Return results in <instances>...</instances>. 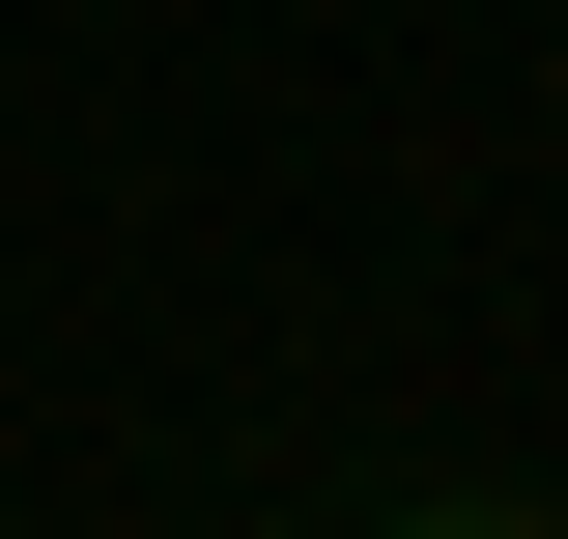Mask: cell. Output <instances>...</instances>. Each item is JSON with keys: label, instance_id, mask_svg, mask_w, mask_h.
<instances>
[{"label": "cell", "instance_id": "1", "mask_svg": "<svg viewBox=\"0 0 568 539\" xmlns=\"http://www.w3.org/2000/svg\"><path fill=\"white\" fill-rule=\"evenodd\" d=\"M398 539H568V511H398Z\"/></svg>", "mask_w": 568, "mask_h": 539}]
</instances>
